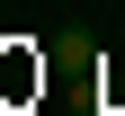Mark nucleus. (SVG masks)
Segmentation results:
<instances>
[]
</instances>
